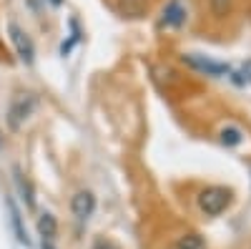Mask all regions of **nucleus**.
I'll return each instance as SVG.
<instances>
[{"label":"nucleus","mask_w":251,"mask_h":249,"mask_svg":"<svg viewBox=\"0 0 251 249\" xmlns=\"http://www.w3.org/2000/svg\"><path fill=\"white\" fill-rule=\"evenodd\" d=\"M43 249H55V247H53V242H48V239H43Z\"/></svg>","instance_id":"16"},{"label":"nucleus","mask_w":251,"mask_h":249,"mask_svg":"<svg viewBox=\"0 0 251 249\" xmlns=\"http://www.w3.org/2000/svg\"><path fill=\"white\" fill-rule=\"evenodd\" d=\"M231 81L236 86H251V60H246L239 71H231Z\"/></svg>","instance_id":"11"},{"label":"nucleus","mask_w":251,"mask_h":249,"mask_svg":"<svg viewBox=\"0 0 251 249\" xmlns=\"http://www.w3.org/2000/svg\"><path fill=\"white\" fill-rule=\"evenodd\" d=\"M35 109V96L33 93H23V91H18L10 101V109H8V123H10V129H18L20 123H23Z\"/></svg>","instance_id":"2"},{"label":"nucleus","mask_w":251,"mask_h":249,"mask_svg":"<svg viewBox=\"0 0 251 249\" xmlns=\"http://www.w3.org/2000/svg\"><path fill=\"white\" fill-rule=\"evenodd\" d=\"M208 5H211L214 15L224 18V15H226L228 10H231V0H208Z\"/></svg>","instance_id":"14"},{"label":"nucleus","mask_w":251,"mask_h":249,"mask_svg":"<svg viewBox=\"0 0 251 249\" xmlns=\"http://www.w3.org/2000/svg\"><path fill=\"white\" fill-rule=\"evenodd\" d=\"M221 143L224 146H236V143H241V131L236 126H228L221 131Z\"/></svg>","instance_id":"12"},{"label":"nucleus","mask_w":251,"mask_h":249,"mask_svg":"<svg viewBox=\"0 0 251 249\" xmlns=\"http://www.w3.org/2000/svg\"><path fill=\"white\" fill-rule=\"evenodd\" d=\"M146 0H121V13H126V15H131V18H138L143 10H146Z\"/></svg>","instance_id":"10"},{"label":"nucleus","mask_w":251,"mask_h":249,"mask_svg":"<svg viewBox=\"0 0 251 249\" xmlns=\"http://www.w3.org/2000/svg\"><path fill=\"white\" fill-rule=\"evenodd\" d=\"M186 23V8L181 0H171L169 5L161 10V18H158V30H174V28H181Z\"/></svg>","instance_id":"3"},{"label":"nucleus","mask_w":251,"mask_h":249,"mask_svg":"<svg viewBox=\"0 0 251 249\" xmlns=\"http://www.w3.org/2000/svg\"><path fill=\"white\" fill-rule=\"evenodd\" d=\"M171 249H208V247H206V242H203L196 232H188V234H181V237L174 242Z\"/></svg>","instance_id":"9"},{"label":"nucleus","mask_w":251,"mask_h":249,"mask_svg":"<svg viewBox=\"0 0 251 249\" xmlns=\"http://www.w3.org/2000/svg\"><path fill=\"white\" fill-rule=\"evenodd\" d=\"M93 249H121V247L116 242H111V239H96Z\"/></svg>","instance_id":"15"},{"label":"nucleus","mask_w":251,"mask_h":249,"mask_svg":"<svg viewBox=\"0 0 251 249\" xmlns=\"http://www.w3.org/2000/svg\"><path fill=\"white\" fill-rule=\"evenodd\" d=\"M71 212H73V217H75L80 224L88 221V219L93 217V212H96V196H93L91 192H86V189L75 192L73 199H71Z\"/></svg>","instance_id":"5"},{"label":"nucleus","mask_w":251,"mask_h":249,"mask_svg":"<svg viewBox=\"0 0 251 249\" xmlns=\"http://www.w3.org/2000/svg\"><path fill=\"white\" fill-rule=\"evenodd\" d=\"M231 196H234L231 189H226V186H206V189L199 194V209L206 217H219L228 209Z\"/></svg>","instance_id":"1"},{"label":"nucleus","mask_w":251,"mask_h":249,"mask_svg":"<svg viewBox=\"0 0 251 249\" xmlns=\"http://www.w3.org/2000/svg\"><path fill=\"white\" fill-rule=\"evenodd\" d=\"M15 181H18V189L23 192V199H25V204H28V206H33V204H35V199H33V189H30V184H28V181H23L20 171H15Z\"/></svg>","instance_id":"13"},{"label":"nucleus","mask_w":251,"mask_h":249,"mask_svg":"<svg viewBox=\"0 0 251 249\" xmlns=\"http://www.w3.org/2000/svg\"><path fill=\"white\" fill-rule=\"evenodd\" d=\"M8 209H10V224H13V232H15V239L20 242V244H30V239H28V232H25V226H23V217H20V212H18V206L13 204V199H8Z\"/></svg>","instance_id":"7"},{"label":"nucleus","mask_w":251,"mask_h":249,"mask_svg":"<svg viewBox=\"0 0 251 249\" xmlns=\"http://www.w3.org/2000/svg\"><path fill=\"white\" fill-rule=\"evenodd\" d=\"M55 232H58V221H55V217L53 214H40L38 217V234L43 237V239H48V242H53V237H55Z\"/></svg>","instance_id":"8"},{"label":"nucleus","mask_w":251,"mask_h":249,"mask_svg":"<svg viewBox=\"0 0 251 249\" xmlns=\"http://www.w3.org/2000/svg\"><path fill=\"white\" fill-rule=\"evenodd\" d=\"M8 33H10V40H13V46H15L20 60H23V63H33L35 48H33V40L28 38V33L20 28L18 23H10V26H8Z\"/></svg>","instance_id":"4"},{"label":"nucleus","mask_w":251,"mask_h":249,"mask_svg":"<svg viewBox=\"0 0 251 249\" xmlns=\"http://www.w3.org/2000/svg\"><path fill=\"white\" fill-rule=\"evenodd\" d=\"M183 60H186L188 66H194V68L208 73V76H224V73H231V68H228V66L216 63V60H208V58H203V55H183Z\"/></svg>","instance_id":"6"}]
</instances>
